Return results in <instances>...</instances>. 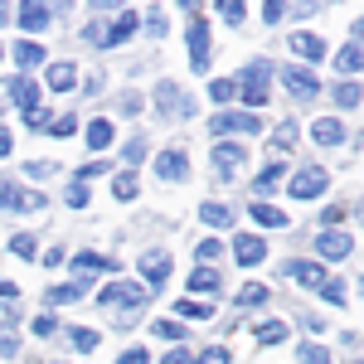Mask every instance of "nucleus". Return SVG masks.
Returning <instances> with one entry per match:
<instances>
[{
  "mask_svg": "<svg viewBox=\"0 0 364 364\" xmlns=\"http://www.w3.org/2000/svg\"><path fill=\"white\" fill-rule=\"evenodd\" d=\"M156 112H161V117H175V112H180V117H195V97H185V92L166 78V83L156 87Z\"/></svg>",
  "mask_w": 364,
  "mask_h": 364,
  "instance_id": "1",
  "label": "nucleus"
},
{
  "mask_svg": "<svg viewBox=\"0 0 364 364\" xmlns=\"http://www.w3.org/2000/svg\"><path fill=\"white\" fill-rule=\"evenodd\" d=\"M326 180H331V175H326L321 166L296 170V175H291V195H296V199H321V195H326Z\"/></svg>",
  "mask_w": 364,
  "mask_h": 364,
  "instance_id": "2",
  "label": "nucleus"
},
{
  "mask_svg": "<svg viewBox=\"0 0 364 364\" xmlns=\"http://www.w3.org/2000/svg\"><path fill=\"white\" fill-rule=\"evenodd\" d=\"M102 306H146V287H132V282H107V287H102Z\"/></svg>",
  "mask_w": 364,
  "mask_h": 364,
  "instance_id": "3",
  "label": "nucleus"
},
{
  "mask_svg": "<svg viewBox=\"0 0 364 364\" xmlns=\"http://www.w3.org/2000/svg\"><path fill=\"white\" fill-rule=\"evenodd\" d=\"M185 10H190V15H195V5H190V0H185ZM190 63H195V68H209V29H204V20H190Z\"/></svg>",
  "mask_w": 364,
  "mask_h": 364,
  "instance_id": "4",
  "label": "nucleus"
},
{
  "mask_svg": "<svg viewBox=\"0 0 364 364\" xmlns=\"http://www.w3.org/2000/svg\"><path fill=\"white\" fill-rule=\"evenodd\" d=\"M238 92H243V102H248V107H262V102H267V92H272V87H267V68H262V63L248 68V73H243V83H238Z\"/></svg>",
  "mask_w": 364,
  "mask_h": 364,
  "instance_id": "5",
  "label": "nucleus"
},
{
  "mask_svg": "<svg viewBox=\"0 0 364 364\" xmlns=\"http://www.w3.org/2000/svg\"><path fill=\"white\" fill-rule=\"evenodd\" d=\"M166 277H170V257H166L161 248L146 252V257H141V282H146V291H156Z\"/></svg>",
  "mask_w": 364,
  "mask_h": 364,
  "instance_id": "6",
  "label": "nucleus"
},
{
  "mask_svg": "<svg viewBox=\"0 0 364 364\" xmlns=\"http://www.w3.org/2000/svg\"><path fill=\"white\" fill-rule=\"evenodd\" d=\"M233 257H238L243 267L262 262V257H267V238H257V233H238V238H233Z\"/></svg>",
  "mask_w": 364,
  "mask_h": 364,
  "instance_id": "7",
  "label": "nucleus"
},
{
  "mask_svg": "<svg viewBox=\"0 0 364 364\" xmlns=\"http://www.w3.org/2000/svg\"><path fill=\"white\" fill-rule=\"evenodd\" d=\"M350 248H355L350 233H336V228L316 233V252H321V257H350Z\"/></svg>",
  "mask_w": 364,
  "mask_h": 364,
  "instance_id": "8",
  "label": "nucleus"
},
{
  "mask_svg": "<svg viewBox=\"0 0 364 364\" xmlns=\"http://www.w3.org/2000/svg\"><path fill=\"white\" fill-rule=\"evenodd\" d=\"M44 195H25L15 180H0V209H39Z\"/></svg>",
  "mask_w": 364,
  "mask_h": 364,
  "instance_id": "9",
  "label": "nucleus"
},
{
  "mask_svg": "<svg viewBox=\"0 0 364 364\" xmlns=\"http://www.w3.org/2000/svg\"><path fill=\"white\" fill-rule=\"evenodd\" d=\"M282 78H287V87H291L296 97H316V92H321V83H316V73H311V68H301V63L282 68Z\"/></svg>",
  "mask_w": 364,
  "mask_h": 364,
  "instance_id": "10",
  "label": "nucleus"
},
{
  "mask_svg": "<svg viewBox=\"0 0 364 364\" xmlns=\"http://www.w3.org/2000/svg\"><path fill=\"white\" fill-rule=\"evenodd\" d=\"M209 127H214V136H228V132H257L262 122H257V117H248V112H219Z\"/></svg>",
  "mask_w": 364,
  "mask_h": 364,
  "instance_id": "11",
  "label": "nucleus"
},
{
  "mask_svg": "<svg viewBox=\"0 0 364 364\" xmlns=\"http://www.w3.org/2000/svg\"><path fill=\"white\" fill-rule=\"evenodd\" d=\"M243 146H233V141H224V146H214V170L219 175H238V166H243Z\"/></svg>",
  "mask_w": 364,
  "mask_h": 364,
  "instance_id": "12",
  "label": "nucleus"
},
{
  "mask_svg": "<svg viewBox=\"0 0 364 364\" xmlns=\"http://www.w3.org/2000/svg\"><path fill=\"white\" fill-rule=\"evenodd\" d=\"M156 175H161V180H190V161H185V151H166V156L156 161Z\"/></svg>",
  "mask_w": 364,
  "mask_h": 364,
  "instance_id": "13",
  "label": "nucleus"
},
{
  "mask_svg": "<svg viewBox=\"0 0 364 364\" xmlns=\"http://www.w3.org/2000/svg\"><path fill=\"white\" fill-rule=\"evenodd\" d=\"M291 146H296V122H291V117H287V122H282L277 132H272V141H267V156H291Z\"/></svg>",
  "mask_w": 364,
  "mask_h": 364,
  "instance_id": "14",
  "label": "nucleus"
},
{
  "mask_svg": "<svg viewBox=\"0 0 364 364\" xmlns=\"http://www.w3.org/2000/svg\"><path fill=\"white\" fill-rule=\"evenodd\" d=\"M287 277L301 282V287H321L326 272H321V262H301V257H291V262H287Z\"/></svg>",
  "mask_w": 364,
  "mask_h": 364,
  "instance_id": "15",
  "label": "nucleus"
},
{
  "mask_svg": "<svg viewBox=\"0 0 364 364\" xmlns=\"http://www.w3.org/2000/svg\"><path fill=\"white\" fill-rule=\"evenodd\" d=\"M336 68L340 73H350V78H360V68H364V54H360V39H350L345 49L336 54Z\"/></svg>",
  "mask_w": 364,
  "mask_h": 364,
  "instance_id": "16",
  "label": "nucleus"
},
{
  "mask_svg": "<svg viewBox=\"0 0 364 364\" xmlns=\"http://www.w3.org/2000/svg\"><path fill=\"white\" fill-rule=\"evenodd\" d=\"M311 136L321 141V146H336V141H345V122H336V117H321V122L311 127Z\"/></svg>",
  "mask_w": 364,
  "mask_h": 364,
  "instance_id": "17",
  "label": "nucleus"
},
{
  "mask_svg": "<svg viewBox=\"0 0 364 364\" xmlns=\"http://www.w3.org/2000/svg\"><path fill=\"white\" fill-rule=\"evenodd\" d=\"M291 49H296V54L306 58V63H316V58H326V44H321L316 34H306V29H301V34H291Z\"/></svg>",
  "mask_w": 364,
  "mask_h": 364,
  "instance_id": "18",
  "label": "nucleus"
},
{
  "mask_svg": "<svg viewBox=\"0 0 364 364\" xmlns=\"http://www.w3.org/2000/svg\"><path fill=\"white\" fill-rule=\"evenodd\" d=\"M10 97L20 102V112H34V107H39V87L29 83V78H15V83H10Z\"/></svg>",
  "mask_w": 364,
  "mask_h": 364,
  "instance_id": "19",
  "label": "nucleus"
},
{
  "mask_svg": "<svg viewBox=\"0 0 364 364\" xmlns=\"http://www.w3.org/2000/svg\"><path fill=\"white\" fill-rule=\"evenodd\" d=\"M141 25V15L136 10H122V15H117V25L107 29V44H122V39H132V29Z\"/></svg>",
  "mask_w": 364,
  "mask_h": 364,
  "instance_id": "20",
  "label": "nucleus"
},
{
  "mask_svg": "<svg viewBox=\"0 0 364 364\" xmlns=\"http://www.w3.org/2000/svg\"><path fill=\"white\" fill-rule=\"evenodd\" d=\"M15 63L29 73V68H39V63H44V49H39L34 39H20V44H15Z\"/></svg>",
  "mask_w": 364,
  "mask_h": 364,
  "instance_id": "21",
  "label": "nucleus"
},
{
  "mask_svg": "<svg viewBox=\"0 0 364 364\" xmlns=\"http://www.w3.org/2000/svg\"><path fill=\"white\" fill-rule=\"evenodd\" d=\"M73 267H83V272H117V262L102 257V252H73Z\"/></svg>",
  "mask_w": 364,
  "mask_h": 364,
  "instance_id": "22",
  "label": "nucleus"
},
{
  "mask_svg": "<svg viewBox=\"0 0 364 364\" xmlns=\"http://www.w3.org/2000/svg\"><path fill=\"white\" fill-rule=\"evenodd\" d=\"M252 219H257L262 228H287V214H282V209H272L267 199H257V204H252Z\"/></svg>",
  "mask_w": 364,
  "mask_h": 364,
  "instance_id": "23",
  "label": "nucleus"
},
{
  "mask_svg": "<svg viewBox=\"0 0 364 364\" xmlns=\"http://www.w3.org/2000/svg\"><path fill=\"white\" fill-rule=\"evenodd\" d=\"M199 219H204V224H214V228H233V209H228V204H204V209H199Z\"/></svg>",
  "mask_w": 364,
  "mask_h": 364,
  "instance_id": "24",
  "label": "nucleus"
},
{
  "mask_svg": "<svg viewBox=\"0 0 364 364\" xmlns=\"http://www.w3.org/2000/svg\"><path fill=\"white\" fill-rule=\"evenodd\" d=\"M73 78H78V68H73V63H54V68H49V87H54V92H68Z\"/></svg>",
  "mask_w": 364,
  "mask_h": 364,
  "instance_id": "25",
  "label": "nucleus"
},
{
  "mask_svg": "<svg viewBox=\"0 0 364 364\" xmlns=\"http://www.w3.org/2000/svg\"><path fill=\"white\" fill-rule=\"evenodd\" d=\"M20 25L25 29H44L49 25V5H34V0H29L25 10H20Z\"/></svg>",
  "mask_w": 364,
  "mask_h": 364,
  "instance_id": "26",
  "label": "nucleus"
},
{
  "mask_svg": "<svg viewBox=\"0 0 364 364\" xmlns=\"http://www.w3.org/2000/svg\"><path fill=\"white\" fill-rule=\"evenodd\" d=\"M282 175H287V161H267V166H262V175H257V195H267Z\"/></svg>",
  "mask_w": 364,
  "mask_h": 364,
  "instance_id": "27",
  "label": "nucleus"
},
{
  "mask_svg": "<svg viewBox=\"0 0 364 364\" xmlns=\"http://www.w3.org/2000/svg\"><path fill=\"white\" fill-rule=\"evenodd\" d=\"M252 336L262 340V345H282L287 340V326L282 321H262V326H252Z\"/></svg>",
  "mask_w": 364,
  "mask_h": 364,
  "instance_id": "28",
  "label": "nucleus"
},
{
  "mask_svg": "<svg viewBox=\"0 0 364 364\" xmlns=\"http://www.w3.org/2000/svg\"><path fill=\"white\" fill-rule=\"evenodd\" d=\"M78 296H83V282H63V287L49 291V306H68V301H78Z\"/></svg>",
  "mask_w": 364,
  "mask_h": 364,
  "instance_id": "29",
  "label": "nucleus"
},
{
  "mask_svg": "<svg viewBox=\"0 0 364 364\" xmlns=\"http://www.w3.org/2000/svg\"><path fill=\"white\" fill-rule=\"evenodd\" d=\"M107 141H112V122H107V117H97V122L87 127V146H92V151H102Z\"/></svg>",
  "mask_w": 364,
  "mask_h": 364,
  "instance_id": "30",
  "label": "nucleus"
},
{
  "mask_svg": "<svg viewBox=\"0 0 364 364\" xmlns=\"http://www.w3.org/2000/svg\"><path fill=\"white\" fill-rule=\"evenodd\" d=\"M180 316H185V321H209V316H214V306H204V301H190V296H185V301H180Z\"/></svg>",
  "mask_w": 364,
  "mask_h": 364,
  "instance_id": "31",
  "label": "nucleus"
},
{
  "mask_svg": "<svg viewBox=\"0 0 364 364\" xmlns=\"http://www.w3.org/2000/svg\"><path fill=\"white\" fill-rule=\"evenodd\" d=\"M262 301H267V287H262V282H248V287L238 291V306H262Z\"/></svg>",
  "mask_w": 364,
  "mask_h": 364,
  "instance_id": "32",
  "label": "nucleus"
},
{
  "mask_svg": "<svg viewBox=\"0 0 364 364\" xmlns=\"http://www.w3.org/2000/svg\"><path fill=\"white\" fill-rule=\"evenodd\" d=\"M214 287H219V272H209V267L190 272V291H214Z\"/></svg>",
  "mask_w": 364,
  "mask_h": 364,
  "instance_id": "33",
  "label": "nucleus"
},
{
  "mask_svg": "<svg viewBox=\"0 0 364 364\" xmlns=\"http://www.w3.org/2000/svg\"><path fill=\"white\" fill-rule=\"evenodd\" d=\"M321 296H326V301H331V306H345V282L326 277V282H321Z\"/></svg>",
  "mask_w": 364,
  "mask_h": 364,
  "instance_id": "34",
  "label": "nucleus"
},
{
  "mask_svg": "<svg viewBox=\"0 0 364 364\" xmlns=\"http://www.w3.org/2000/svg\"><path fill=\"white\" fill-rule=\"evenodd\" d=\"M151 336H161V340H185V326H180V321H156V326H151Z\"/></svg>",
  "mask_w": 364,
  "mask_h": 364,
  "instance_id": "35",
  "label": "nucleus"
},
{
  "mask_svg": "<svg viewBox=\"0 0 364 364\" xmlns=\"http://www.w3.org/2000/svg\"><path fill=\"white\" fill-rule=\"evenodd\" d=\"M112 190H117V199H136V175H132V170H127V175H117Z\"/></svg>",
  "mask_w": 364,
  "mask_h": 364,
  "instance_id": "36",
  "label": "nucleus"
},
{
  "mask_svg": "<svg viewBox=\"0 0 364 364\" xmlns=\"http://www.w3.org/2000/svg\"><path fill=\"white\" fill-rule=\"evenodd\" d=\"M122 161H127V166H141V161H146V136L127 141V156H122Z\"/></svg>",
  "mask_w": 364,
  "mask_h": 364,
  "instance_id": "37",
  "label": "nucleus"
},
{
  "mask_svg": "<svg viewBox=\"0 0 364 364\" xmlns=\"http://www.w3.org/2000/svg\"><path fill=\"white\" fill-rule=\"evenodd\" d=\"M49 122H54V117L44 112V107H34V112H25V127H29V132H49Z\"/></svg>",
  "mask_w": 364,
  "mask_h": 364,
  "instance_id": "38",
  "label": "nucleus"
},
{
  "mask_svg": "<svg viewBox=\"0 0 364 364\" xmlns=\"http://www.w3.org/2000/svg\"><path fill=\"white\" fill-rule=\"evenodd\" d=\"M219 15H224L228 25H243V5L238 0H219Z\"/></svg>",
  "mask_w": 364,
  "mask_h": 364,
  "instance_id": "39",
  "label": "nucleus"
},
{
  "mask_svg": "<svg viewBox=\"0 0 364 364\" xmlns=\"http://www.w3.org/2000/svg\"><path fill=\"white\" fill-rule=\"evenodd\" d=\"M73 132H78L73 117H54V122H49V136H73Z\"/></svg>",
  "mask_w": 364,
  "mask_h": 364,
  "instance_id": "40",
  "label": "nucleus"
},
{
  "mask_svg": "<svg viewBox=\"0 0 364 364\" xmlns=\"http://www.w3.org/2000/svg\"><path fill=\"white\" fill-rule=\"evenodd\" d=\"M340 107H360V83H340Z\"/></svg>",
  "mask_w": 364,
  "mask_h": 364,
  "instance_id": "41",
  "label": "nucleus"
},
{
  "mask_svg": "<svg viewBox=\"0 0 364 364\" xmlns=\"http://www.w3.org/2000/svg\"><path fill=\"white\" fill-rule=\"evenodd\" d=\"M190 364H228V350H219V345H209L204 355H195Z\"/></svg>",
  "mask_w": 364,
  "mask_h": 364,
  "instance_id": "42",
  "label": "nucleus"
},
{
  "mask_svg": "<svg viewBox=\"0 0 364 364\" xmlns=\"http://www.w3.org/2000/svg\"><path fill=\"white\" fill-rule=\"evenodd\" d=\"M209 92H214V102H228V97L238 92V83H233V78H219V83L209 87Z\"/></svg>",
  "mask_w": 364,
  "mask_h": 364,
  "instance_id": "43",
  "label": "nucleus"
},
{
  "mask_svg": "<svg viewBox=\"0 0 364 364\" xmlns=\"http://www.w3.org/2000/svg\"><path fill=\"white\" fill-rule=\"evenodd\" d=\"M219 252H224V243H219V238H204V243H199V262H214Z\"/></svg>",
  "mask_w": 364,
  "mask_h": 364,
  "instance_id": "44",
  "label": "nucleus"
},
{
  "mask_svg": "<svg viewBox=\"0 0 364 364\" xmlns=\"http://www.w3.org/2000/svg\"><path fill=\"white\" fill-rule=\"evenodd\" d=\"M107 170H112L107 161H92V166H83V170H78V185H83V180H97V175H107Z\"/></svg>",
  "mask_w": 364,
  "mask_h": 364,
  "instance_id": "45",
  "label": "nucleus"
},
{
  "mask_svg": "<svg viewBox=\"0 0 364 364\" xmlns=\"http://www.w3.org/2000/svg\"><path fill=\"white\" fill-rule=\"evenodd\" d=\"M10 248L20 252V257H34V238H29V233H15V238H10Z\"/></svg>",
  "mask_w": 364,
  "mask_h": 364,
  "instance_id": "46",
  "label": "nucleus"
},
{
  "mask_svg": "<svg viewBox=\"0 0 364 364\" xmlns=\"http://www.w3.org/2000/svg\"><path fill=\"white\" fill-rule=\"evenodd\" d=\"M87 44H97V49H107V25H87Z\"/></svg>",
  "mask_w": 364,
  "mask_h": 364,
  "instance_id": "47",
  "label": "nucleus"
},
{
  "mask_svg": "<svg viewBox=\"0 0 364 364\" xmlns=\"http://www.w3.org/2000/svg\"><path fill=\"white\" fill-rule=\"evenodd\" d=\"M54 161H39V166H29V180H49V175H54Z\"/></svg>",
  "mask_w": 364,
  "mask_h": 364,
  "instance_id": "48",
  "label": "nucleus"
},
{
  "mask_svg": "<svg viewBox=\"0 0 364 364\" xmlns=\"http://www.w3.org/2000/svg\"><path fill=\"white\" fill-rule=\"evenodd\" d=\"M73 345H78V350H92V345H97V331H73Z\"/></svg>",
  "mask_w": 364,
  "mask_h": 364,
  "instance_id": "49",
  "label": "nucleus"
},
{
  "mask_svg": "<svg viewBox=\"0 0 364 364\" xmlns=\"http://www.w3.org/2000/svg\"><path fill=\"white\" fill-rule=\"evenodd\" d=\"M68 204H73V209H87V190H83V185L68 190Z\"/></svg>",
  "mask_w": 364,
  "mask_h": 364,
  "instance_id": "50",
  "label": "nucleus"
},
{
  "mask_svg": "<svg viewBox=\"0 0 364 364\" xmlns=\"http://www.w3.org/2000/svg\"><path fill=\"white\" fill-rule=\"evenodd\" d=\"M34 336H54V316H39L34 321Z\"/></svg>",
  "mask_w": 364,
  "mask_h": 364,
  "instance_id": "51",
  "label": "nucleus"
},
{
  "mask_svg": "<svg viewBox=\"0 0 364 364\" xmlns=\"http://www.w3.org/2000/svg\"><path fill=\"white\" fill-rule=\"evenodd\" d=\"M306 364H331V355H326L321 345H311V350H306Z\"/></svg>",
  "mask_w": 364,
  "mask_h": 364,
  "instance_id": "52",
  "label": "nucleus"
},
{
  "mask_svg": "<svg viewBox=\"0 0 364 364\" xmlns=\"http://www.w3.org/2000/svg\"><path fill=\"white\" fill-rule=\"evenodd\" d=\"M282 15H287V10H282V5H262V20H267V25H277Z\"/></svg>",
  "mask_w": 364,
  "mask_h": 364,
  "instance_id": "53",
  "label": "nucleus"
},
{
  "mask_svg": "<svg viewBox=\"0 0 364 364\" xmlns=\"http://www.w3.org/2000/svg\"><path fill=\"white\" fill-rule=\"evenodd\" d=\"M340 219H345V204H331V209H326V224L336 228V224H340Z\"/></svg>",
  "mask_w": 364,
  "mask_h": 364,
  "instance_id": "54",
  "label": "nucleus"
},
{
  "mask_svg": "<svg viewBox=\"0 0 364 364\" xmlns=\"http://www.w3.org/2000/svg\"><path fill=\"white\" fill-rule=\"evenodd\" d=\"M146 360H151L146 350H127V355H122V364H146Z\"/></svg>",
  "mask_w": 364,
  "mask_h": 364,
  "instance_id": "55",
  "label": "nucleus"
},
{
  "mask_svg": "<svg viewBox=\"0 0 364 364\" xmlns=\"http://www.w3.org/2000/svg\"><path fill=\"white\" fill-rule=\"evenodd\" d=\"M161 364H190V350H170V355H166Z\"/></svg>",
  "mask_w": 364,
  "mask_h": 364,
  "instance_id": "56",
  "label": "nucleus"
},
{
  "mask_svg": "<svg viewBox=\"0 0 364 364\" xmlns=\"http://www.w3.org/2000/svg\"><path fill=\"white\" fill-rule=\"evenodd\" d=\"M0 301H15V287L10 282H0Z\"/></svg>",
  "mask_w": 364,
  "mask_h": 364,
  "instance_id": "57",
  "label": "nucleus"
},
{
  "mask_svg": "<svg viewBox=\"0 0 364 364\" xmlns=\"http://www.w3.org/2000/svg\"><path fill=\"white\" fill-rule=\"evenodd\" d=\"M0 156H10V132H0Z\"/></svg>",
  "mask_w": 364,
  "mask_h": 364,
  "instance_id": "58",
  "label": "nucleus"
},
{
  "mask_svg": "<svg viewBox=\"0 0 364 364\" xmlns=\"http://www.w3.org/2000/svg\"><path fill=\"white\" fill-rule=\"evenodd\" d=\"M10 321H15V311H5V306H0V326H10Z\"/></svg>",
  "mask_w": 364,
  "mask_h": 364,
  "instance_id": "59",
  "label": "nucleus"
}]
</instances>
